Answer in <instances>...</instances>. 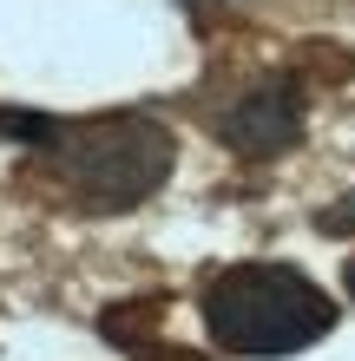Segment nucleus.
<instances>
[{
  "label": "nucleus",
  "instance_id": "nucleus-4",
  "mask_svg": "<svg viewBox=\"0 0 355 361\" xmlns=\"http://www.w3.org/2000/svg\"><path fill=\"white\" fill-rule=\"evenodd\" d=\"M323 230H355V197H342V210H329Z\"/></svg>",
  "mask_w": 355,
  "mask_h": 361
},
{
  "label": "nucleus",
  "instance_id": "nucleus-1",
  "mask_svg": "<svg viewBox=\"0 0 355 361\" xmlns=\"http://www.w3.org/2000/svg\"><path fill=\"white\" fill-rule=\"evenodd\" d=\"M204 329L231 355H296L336 329V302L289 263H231L204 283Z\"/></svg>",
  "mask_w": 355,
  "mask_h": 361
},
{
  "label": "nucleus",
  "instance_id": "nucleus-5",
  "mask_svg": "<svg viewBox=\"0 0 355 361\" xmlns=\"http://www.w3.org/2000/svg\"><path fill=\"white\" fill-rule=\"evenodd\" d=\"M349 295H355V263H349Z\"/></svg>",
  "mask_w": 355,
  "mask_h": 361
},
{
  "label": "nucleus",
  "instance_id": "nucleus-3",
  "mask_svg": "<svg viewBox=\"0 0 355 361\" xmlns=\"http://www.w3.org/2000/svg\"><path fill=\"white\" fill-rule=\"evenodd\" d=\"M224 138L237 145L243 158H277L303 138V99L289 79H270V86H250L231 112H224Z\"/></svg>",
  "mask_w": 355,
  "mask_h": 361
},
{
  "label": "nucleus",
  "instance_id": "nucleus-2",
  "mask_svg": "<svg viewBox=\"0 0 355 361\" xmlns=\"http://www.w3.org/2000/svg\"><path fill=\"white\" fill-rule=\"evenodd\" d=\"M40 152L53 158L59 184L92 210H132L172 178V132L152 118H99V125H47Z\"/></svg>",
  "mask_w": 355,
  "mask_h": 361
}]
</instances>
